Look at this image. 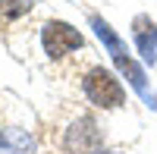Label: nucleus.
Listing matches in <instances>:
<instances>
[{
    "label": "nucleus",
    "instance_id": "2",
    "mask_svg": "<svg viewBox=\"0 0 157 154\" xmlns=\"http://www.w3.org/2000/svg\"><path fill=\"white\" fill-rule=\"evenodd\" d=\"M82 44H85L82 32H78L75 25L63 22V19H50V22L41 25V47H44V54H47L50 60L69 57V54H75Z\"/></svg>",
    "mask_w": 157,
    "mask_h": 154
},
{
    "label": "nucleus",
    "instance_id": "7",
    "mask_svg": "<svg viewBox=\"0 0 157 154\" xmlns=\"http://www.w3.org/2000/svg\"><path fill=\"white\" fill-rule=\"evenodd\" d=\"M32 6H35V0H0V22L19 19V16H25Z\"/></svg>",
    "mask_w": 157,
    "mask_h": 154
},
{
    "label": "nucleus",
    "instance_id": "9",
    "mask_svg": "<svg viewBox=\"0 0 157 154\" xmlns=\"http://www.w3.org/2000/svg\"><path fill=\"white\" fill-rule=\"evenodd\" d=\"M94 154H123V151H113V148H98Z\"/></svg>",
    "mask_w": 157,
    "mask_h": 154
},
{
    "label": "nucleus",
    "instance_id": "1",
    "mask_svg": "<svg viewBox=\"0 0 157 154\" xmlns=\"http://www.w3.org/2000/svg\"><path fill=\"white\" fill-rule=\"evenodd\" d=\"M82 91H85V98L91 104L101 107V110H116V107L126 104V85L116 79L110 69H104V66H91L85 72Z\"/></svg>",
    "mask_w": 157,
    "mask_h": 154
},
{
    "label": "nucleus",
    "instance_id": "4",
    "mask_svg": "<svg viewBox=\"0 0 157 154\" xmlns=\"http://www.w3.org/2000/svg\"><path fill=\"white\" fill-rule=\"evenodd\" d=\"M91 29H94V35H98V41L104 44V50L110 54V60L116 63V69L120 66H126L129 60H132V54L126 50V41L120 35H116L113 29H110V22L107 19H101V16H91Z\"/></svg>",
    "mask_w": 157,
    "mask_h": 154
},
{
    "label": "nucleus",
    "instance_id": "3",
    "mask_svg": "<svg viewBox=\"0 0 157 154\" xmlns=\"http://www.w3.org/2000/svg\"><path fill=\"white\" fill-rule=\"evenodd\" d=\"M104 145V129L94 117H75L63 132V151L66 154H94Z\"/></svg>",
    "mask_w": 157,
    "mask_h": 154
},
{
    "label": "nucleus",
    "instance_id": "5",
    "mask_svg": "<svg viewBox=\"0 0 157 154\" xmlns=\"http://www.w3.org/2000/svg\"><path fill=\"white\" fill-rule=\"evenodd\" d=\"M0 154H38V142L22 126H0Z\"/></svg>",
    "mask_w": 157,
    "mask_h": 154
},
{
    "label": "nucleus",
    "instance_id": "6",
    "mask_svg": "<svg viewBox=\"0 0 157 154\" xmlns=\"http://www.w3.org/2000/svg\"><path fill=\"white\" fill-rule=\"evenodd\" d=\"M132 25H135V50L148 66H154L157 63V25H151L148 16H135Z\"/></svg>",
    "mask_w": 157,
    "mask_h": 154
},
{
    "label": "nucleus",
    "instance_id": "8",
    "mask_svg": "<svg viewBox=\"0 0 157 154\" xmlns=\"http://www.w3.org/2000/svg\"><path fill=\"white\" fill-rule=\"evenodd\" d=\"M145 104H148L151 110H157V91H154V94H148V101H145Z\"/></svg>",
    "mask_w": 157,
    "mask_h": 154
}]
</instances>
